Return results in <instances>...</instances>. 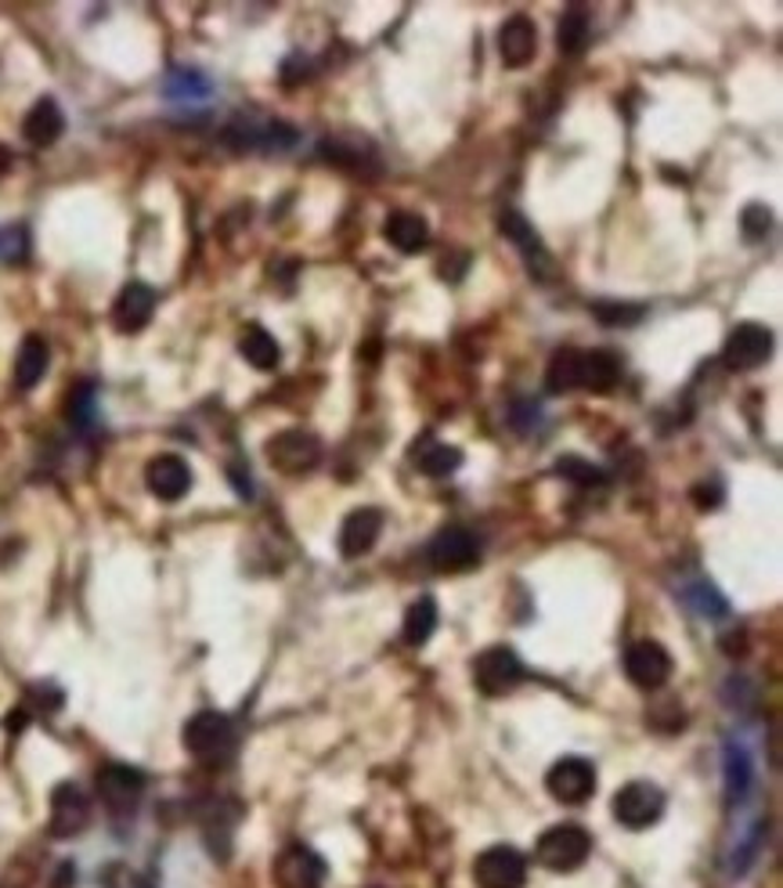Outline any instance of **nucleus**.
<instances>
[{
	"label": "nucleus",
	"instance_id": "nucleus-37",
	"mask_svg": "<svg viewBox=\"0 0 783 888\" xmlns=\"http://www.w3.org/2000/svg\"><path fill=\"white\" fill-rule=\"evenodd\" d=\"M30 697L36 701L40 712H54V708H62V701H65V693L54 687V682H36V687L30 690Z\"/></svg>",
	"mask_w": 783,
	"mask_h": 888
},
{
	"label": "nucleus",
	"instance_id": "nucleus-35",
	"mask_svg": "<svg viewBox=\"0 0 783 888\" xmlns=\"http://www.w3.org/2000/svg\"><path fill=\"white\" fill-rule=\"evenodd\" d=\"M769 228H773V213H769L765 207H759V202H754V207L744 210V239L759 242V239L769 236Z\"/></svg>",
	"mask_w": 783,
	"mask_h": 888
},
{
	"label": "nucleus",
	"instance_id": "nucleus-25",
	"mask_svg": "<svg viewBox=\"0 0 783 888\" xmlns=\"http://www.w3.org/2000/svg\"><path fill=\"white\" fill-rule=\"evenodd\" d=\"M437 621H441V610H437V599L434 596H419L416 604L405 610V625H401V636L408 647H422L430 644V636L437 633Z\"/></svg>",
	"mask_w": 783,
	"mask_h": 888
},
{
	"label": "nucleus",
	"instance_id": "nucleus-29",
	"mask_svg": "<svg viewBox=\"0 0 783 888\" xmlns=\"http://www.w3.org/2000/svg\"><path fill=\"white\" fill-rule=\"evenodd\" d=\"M643 314H647V307L631 304V300H596L593 304V318L607 325V330H631V325L643 322Z\"/></svg>",
	"mask_w": 783,
	"mask_h": 888
},
{
	"label": "nucleus",
	"instance_id": "nucleus-3",
	"mask_svg": "<svg viewBox=\"0 0 783 888\" xmlns=\"http://www.w3.org/2000/svg\"><path fill=\"white\" fill-rule=\"evenodd\" d=\"M264 456L279 473L300 477L322 462V441L311 430H282L264 445Z\"/></svg>",
	"mask_w": 783,
	"mask_h": 888
},
{
	"label": "nucleus",
	"instance_id": "nucleus-21",
	"mask_svg": "<svg viewBox=\"0 0 783 888\" xmlns=\"http://www.w3.org/2000/svg\"><path fill=\"white\" fill-rule=\"evenodd\" d=\"M499 231L505 239H510L520 253H524V261L528 268L534 271V275H542V271L549 268V253H545V245L539 239V231H534V224H528V217H520V213H502L499 217Z\"/></svg>",
	"mask_w": 783,
	"mask_h": 888
},
{
	"label": "nucleus",
	"instance_id": "nucleus-13",
	"mask_svg": "<svg viewBox=\"0 0 783 888\" xmlns=\"http://www.w3.org/2000/svg\"><path fill=\"white\" fill-rule=\"evenodd\" d=\"M145 791V773L123 762H108L98 770V795L113 813H130Z\"/></svg>",
	"mask_w": 783,
	"mask_h": 888
},
{
	"label": "nucleus",
	"instance_id": "nucleus-22",
	"mask_svg": "<svg viewBox=\"0 0 783 888\" xmlns=\"http://www.w3.org/2000/svg\"><path fill=\"white\" fill-rule=\"evenodd\" d=\"M48 365H51V347L44 336H25L22 347H19V358H15V387L19 390H33L40 379L48 376Z\"/></svg>",
	"mask_w": 783,
	"mask_h": 888
},
{
	"label": "nucleus",
	"instance_id": "nucleus-17",
	"mask_svg": "<svg viewBox=\"0 0 783 888\" xmlns=\"http://www.w3.org/2000/svg\"><path fill=\"white\" fill-rule=\"evenodd\" d=\"M534 51H539V30H534V22L524 15H513L499 30V54H502L505 70H524V65L534 62Z\"/></svg>",
	"mask_w": 783,
	"mask_h": 888
},
{
	"label": "nucleus",
	"instance_id": "nucleus-7",
	"mask_svg": "<svg viewBox=\"0 0 783 888\" xmlns=\"http://www.w3.org/2000/svg\"><path fill=\"white\" fill-rule=\"evenodd\" d=\"M545 791L563 805H582L596 795V766L578 755L560 759L545 773Z\"/></svg>",
	"mask_w": 783,
	"mask_h": 888
},
{
	"label": "nucleus",
	"instance_id": "nucleus-8",
	"mask_svg": "<svg viewBox=\"0 0 783 888\" xmlns=\"http://www.w3.org/2000/svg\"><path fill=\"white\" fill-rule=\"evenodd\" d=\"M473 679L484 697H502L524 679V661L516 658L513 647H488L473 661Z\"/></svg>",
	"mask_w": 783,
	"mask_h": 888
},
{
	"label": "nucleus",
	"instance_id": "nucleus-27",
	"mask_svg": "<svg viewBox=\"0 0 783 888\" xmlns=\"http://www.w3.org/2000/svg\"><path fill=\"white\" fill-rule=\"evenodd\" d=\"M588 36H593V22H588V11L585 8H567L560 15V25H556V48L563 54H571V59H578L588 48Z\"/></svg>",
	"mask_w": 783,
	"mask_h": 888
},
{
	"label": "nucleus",
	"instance_id": "nucleus-15",
	"mask_svg": "<svg viewBox=\"0 0 783 888\" xmlns=\"http://www.w3.org/2000/svg\"><path fill=\"white\" fill-rule=\"evenodd\" d=\"M145 484L159 502H181L191 491V467L181 456H156L145 467Z\"/></svg>",
	"mask_w": 783,
	"mask_h": 888
},
{
	"label": "nucleus",
	"instance_id": "nucleus-2",
	"mask_svg": "<svg viewBox=\"0 0 783 888\" xmlns=\"http://www.w3.org/2000/svg\"><path fill=\"white\" fill-rule=\"evenodd\" d=\"M588 853H593V838H588V830L582 824H556L549 827L545 835L534 845V859L553 870V874H571L578 870Z\"/></svg>",
	"mask_w": 783,
	"mask_h": 888
},
{
	"label": "nucleus",
	"instance_id": "nucleus-16",
	"mask_svg": "<svg viewBox=\"0 0 783 888\" xmlns=\"http://www.w3.org/2000/svg\"><path fill=\"white\" fill-rule=\"evenodd\" d=\"M379 531H383V513L376 510V505L351 510L347 521H343V527H340V553L347 560L365 556L379 542Z\"/></svg>",
	"mask_w": 783,
	"mask_h": 888
},
{
	"label": "nucleus",
	"instance_id": "nucleus-19",
	"mask_svg": "<svg viewBox=\"0 0 783 888\" xmlns=\"http://www.w3.org/2000/svg\"><path fill=\"white\" fill-rule=\"evenodd\" d=\"M754 784V762L748 755V748L740 741H730L722 748V787H725V802L740 805L751 795Z\"/></svg>",
	"mask_w": 783,
	"mask_h": 888
},
{
	"label": "nucleus",
	"instance_id": "nucleus-20",
	"mask_svg": "<svg viewBox=\"0 0 783 888\" xmlns=\"http://www.w3.org/2000/svg\"><path fill=\"white\" fill-rule=\"evenodd\" d=\"M62 130H65V116H62V108L54 98H40L33 102V108L25 113L22 119V138L36 145V148H48L62 138Z\"/></svg>",
	"mask_w": 783,
	"mask_h": 888
},
{
	"label": "nucleus",
	"instance_id": "nucleus-28",
	"mask_svg": "<svg viewBox=\"0 0 783 888\" xmlns=\"http://www.w3.org/2000/svg\"><path fill=\"white\" fill-rule=\"evenodd\" d=\"M578 358H582V351H574V347H563L549 358V368H545V390L549 394L578 390Z\"/></svg>",
	"mask_w": 783,
	"mask_h": 888
},
{
	"label": "nucleus",
	"instance_id": "nucleus-32",
	"mask_svg": "<svg viewBox=\"0 0 783 888\" xmlns=\"http://www.w3.org/2000/svg\"><path fill=\"white\" fill-rule=\"evenodd\" d=\"M167 94L177 102H191V98H206V94H210V84H206V76L181 70V73H170Z\"/></svg>",
	"mask_w": 783,
	"mask_h": 888
},
{
	"label": "nucleus",
	"instance_id": "nucleus-6",
	"mask_svg": "<svg viewBox=\"0 0 783 888\" xmlns=\"http://www.w3.org/2000/svg\"><path fill=\"white\" fill-rule=\"evenodd\" d=\"M477 888H524L528 885V859L513 845H491L473 859Z\"/></svg>",
	"mask_w": 783,
	"mask_h": 888
},
{
	"label": "nucleus",
	"instance_id": "nucleus-9",
	"mask_svg": "<svg viewBox=\"0 0 783 888\" xmlns=\"http://www.w3.org/2000/svg\"><path fill=\"white\" fill-rule=\"evenodd\" d=\"M625 676L639 690H657L671 679V654L657 639H636L625 650Z\"/></svg>",
	"mask_w": 783,
	"mask_h": 888
},
{
	"label": "nucleus",
	"instance_id": "nucleus-10",
	"mask_svg": "<svg viewBox=\"0 0 783 888\" xmlns=\"http://www.w3.org/2000/svg\"><path fill=\"white\" fill-rule=\"evenodd\" d=\"M325 859L307 849V845H290L274 859V881L279 888H322L325 885Z\"/></svg>",
	"mask_w": 783,
	"mask_h": 888
},
{
	"label": "nucleus",
	"instance_id": "nucleus-23",
	"mask_svg": "<svg viewBox=\"0 0 783 888\" xmlns=\"http://www.w3.org/2000/svg\"><path fill=\"white\" fill-rule=\"evenodd\" d=\"M383 236L394 245V250L401 253H419L426 242H430V224L422 221L419 213H408V210H397L387 217V228H383Z\"/></svg>",
	"mask_w": 783,
	"mask_h": 888
},
{
	"label": "nucleus",
	"instance_id": "nucleus-34",
	"mask_svg": "<svg viewBox=\"0 0 783 888\" xmlns=\"http://www.w3.org/2000/svg\"><path fill=\"white\" fill-rule=\"evenodd\" d=\"M556 473H560V477H567V481H574V484H582V488H596V484H603V473L593 467V462H585V459H578V456H563V459L556 462Z\"/></svg>",
	"mask_w": 783,
	"mask_h": 888
},
{
	"label": "nucleus",
	"instance_id": "nucleus-11",
	"mask_svg": "<svg viewBox=\"0 0 783 888\" xmlns=\"http://www.w3.org/2000/svg\"><path fill=\"white\" fill-rule=\"evenodd\" d=\"M480 560V542L473 531L466 527H445L437 531V539L430 542V564L445 575H459V571H470Z\"/></svg>",
	"mask_w": 783,
	"mask_h": 888
},
{
	"label": "nucleus",
	"instance_id": "nucleus-24",
	"mask_svg": "<svg viewBox=\"0 0 783 888\" xmlns=\"http://www.w3.org/2000/svg\"><path fill=\"white\" fill-rule=\"evenodd\" d=\"M239 354L257 368V373H271L282 358L279 339H274L264 325H246V330L239 333Z\"/></svg>",
	"mask_w": 783,
	"mask_h": 888
},
{
	"label": "nucleus",
	"instance_id": "nucleus-38",
	"mask_svg": "<svg viewBox=\"0 0 783 888\" xmlns=\"http://www.w3.org/2000/svg\"><path fill=\"white\" fill-rule=\"evenodd\" d=\"M8 167H11V153H8L4 145H0V174H4Z\"/></svg>",
	"mask_w": 783,
	"mask_h": 888
},
{
	"label": "nucleus",
	"instance_id": "nucleus-5",
	"mask_svg": "<svg viewBox=\"0 0 783 888\" xmlns=\"http://www.w3.org/2000/svg\"><path fill=\"white\" fill-rule=\"evenodd\" d=\"M614 819L628 830H643L661 819L665 813V791L647 781H631L614 795Z\"/></svg>",
	"mask_w": 783,
	"mask_h": 888
},
{
	"label": "nucleus",
	"instance_id": "nucleus-26",
	"mask_svg": "<svg viewBox=\"0 0 783 888\" xmlns=\"http://www.w3.org/2000/svg\"><path fill=\"white\" fill-rule=\"evenodd\" d=\"M411 459H416V467L426 473V477H448L462 467V452L456 445H441V441H430L426 437L422 445L411 448Z\"/></svg>",
	"mask_w": 783,
	"mask_h": 888
},
{
	"label": "nucleus",
	"instance_id": "nucleus-1",
	"mask_svg": "<svg viewBox=\"0 0 783 888\" xmlns=\"http://www.w3.org/2000/svg\"><path fill=\"white\" fill-rule=\"evenodd\" d=\"M185 748L191 759L206 762V766H221L236 751V727L221 712H196L185 722Z\"/></svg>",
	"mask_w": 783,
	"mask_h": 888
},
{
	"label": "nucleus",
	"instance_id": "nucleus-36",
	"mask_svg": "<svg viewBox=\"0 0 783 888\" xmlns=\"http://www.w3.org/2000/svg\"><path fill=\"white\" fill-rule=\"evenodd\" d=\"M722 495H725V491H722L719 481H700L690 491V499H693L697 510H716V505H722Z\"/></svg>",
	"mask_w": 783,
	"mask_h": 888
},
{
	"label": "nucleus",
	"instance_id": "nucleus-31",
	"mask_svg": "<svg viewBox=\"0 0 783 888\" xmlns=\"http://www.w3.org/2000/svg\"><path fill=\"white\" fill-rule=\"evenodd\" d=\"M94 394H98V390H94V384H76L73 390H69L65 416L80 433H87L94 427Z\"/></svg>",
	"mask_w": 783,
	"mask_h": 888
},
{
	"label": "nucleus",
	"instance_id": "nucleus-12",
	"mask_svg": "<svg viewBox=\"0 0 783 888\" xmlns=\"http://www.w3.org/2000/svg\"><path fill=\"white\" fill-rule=\"evenodd\" d=\"M91 824V802L76 784H59L51 791V819L48 830L54 838H76Z\"/></svg>",
	"mask_w": 783,
	"mask_h": 888
},
{
	"label": "nucleus",
	"instance_id": "nucleus-30",
	"mask_svg": "<svg viewBox=\"0 0 783 888\" xmlns=\"http://www.w3.org/2000/svg\"><path fill=\"white\" fill-rule=\"evenodd\" d=\"M682 596H686V604H690L700 614V618L716 621V618H725V614H730V604H725V596L711 582H704V578H697L693 585H686Z\"/></svg>",
	"mask_w": 783,
	"mask_h": 888
},
{
	"label": "nucleus",
	"instance_id": "nucleus-18",
	"mask_svg": "<svg viewBox=\"0 0 783 888\" xmlns=\"http://www.w3.org/2000/svg\"><path fill=\"white\" fill-rule=\"evenodd\" d=\"M625 368L614 351H582L578 358V387L593 394H610L622 384Z\"/></svg>",
	"mask_w": 783,
	"mask_h": 888
},
{
	"label": "nucleus",
	"instance_id": "nucleus-4",
	"mask_svg": "<svg viewBox=\"0 0 783 888\" xmlns=\"http://www.w3.org/2000/svg\"><path fill=\"white\" fill-rule=\"evenodd\" d=\"M773 358V330H765L759 322H740L737 330L725 336L722 347V365L730 373H754Z\"/></svg>",
	"mask_w": 783,
	"mask_h": 888
},
{
	"label": "nucleus",
	"instance_id": "nucleus-14",
	"mask_svg": "<svg viewBox=\"0 0 783 888\" xmlns=\"http://www.w3.org/2000/svg\"><path fill=\"white\" fill-rule=\"evenodd\" d=\"M153 311H156V290L145 282H127L116 296L113 304V325L119 333H142L148 322H153Z\"/></svg>",
	"mask_w": 783,
	"mask_h": 888
},
{
	"label": "nucleus",
	"instance_id": "nucleus-33",
	"mask_svg": "<svg viewBox=\"0 0 783 888\" xmlns=\"http://www.w3.org/2000/svg\"><path fill=\"white\" fill-rule=\"evenodd\" d=\"M25 253H30V236H25V228L22 224H4V228H0V261L22 264Z\"/></svg>",
	"mask_w": 783,
	"mask_h": 888
}]
</instances>
